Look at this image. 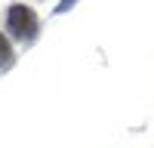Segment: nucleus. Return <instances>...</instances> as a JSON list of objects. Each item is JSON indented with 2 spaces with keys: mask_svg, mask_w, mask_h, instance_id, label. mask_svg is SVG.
<instances>
[{
  "mask_svg": "<svg viewBox=\"0 0 154 148\" xmlns=\"http://www.w3.org/2000/svg\"><path fill=\"white\" fill-rule=\"evenodd\" d=\"M6 25H9V31L16 34L19 40H34V37H37V16H34V9L22 6V3L9 9Z\"/></svg>",
  "mask_w": 154,
  "mask_h": 148,
  "instance_id": "obj_1",
  "label": "nucleus"
},
{
  "mask_svg": "<svg viewBox=\"0 0 154 148\" xmlns=\"http://www.w3.org/2000/svg\"><path fill=\"white\" fill-rule=\"evenodd\" d=\"M12 65V46L3 34H0V68H9Z\"/></svg>",
  "mask_w": 154,
  "mask_h": 148,
  "instance_id": "obj_2",
  "label": "nucleus"
}]
</instances>
